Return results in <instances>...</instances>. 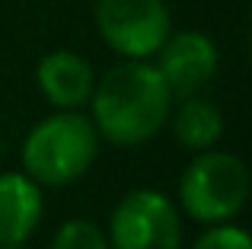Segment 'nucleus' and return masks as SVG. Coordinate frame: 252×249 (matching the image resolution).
I'll return each instance as SVG.
<instances>
[{
    "label": "nucleus",
    "mask_w": 252,
    "mask_h": 249,
    "mask_svg": "<svg viewBox=\"0 0 252 249\" xmlns=\"http://www.w3.org/2000/svg\"><path fill=\"white\" fill-rule=\"evenodd\" d=\"M109 249H182V211L160 188H131L109 214Z\"/></svg>",
    "instance_id": "nucleus-4"
},
{
    "label": "nucleus",
    "mask_w": 252,
    "mask_h": 249,
    "mask_svg": "<svg viewBox=\"0 0 252 249\" xmlns=\"http://www.w3.org/2000/svg\"><path fill=\"white\" fill-rule=\"evenodd\" d=\"M35 87L51 109H83L96 87V70L83 55L58 48L35 64Z\"/></svg>",
    "instance_id": "nucleus-7"
},
{
    "label": "nucleus",
    "mask_w": 252,
    "mask_h": 249,
    "mask_svg": "<svg viewBox=\"0 0 252 249\" xmlns=\"http://www.w3.org/2000/svg\"><path fill=\"white\" fill-rule=\"evenodd\" d=\"M96 32L125 61H150L172 32L166 0H96Z\"/></svg>",
    "instance_id": "nucleus-5"
},
{
    "label": "nucleus",
    "mask_w": 252,
    "mask_h": 249,
    "mask_svg": "<svg viewBox=\"0 0 252 249\" xmlns=\"http://www.w3.org/2000/svg\"><path fill=\"white\" fill-rule=\"evenodd\" d=\"M51 249H109V237L96 220L70 218L55 230Z\"/></svg>",
    "instance_id": "nucleus-10"
},
{
    "label": "nucleus",
    "mask_w": 252,
    "mask_h": 249,
    "mask_svg": "<svg viewBox=\"0 0 252 249\" xmlns=\"http://www.w3.org/2000/svg\"><path fill=\"white\" fill-rule=\"evenodd\" d=\"M249 166L230 150H198L179 176L176 205L195 224H227L246 208Z\"/></svg>",
    "instance_id": "nucleus-3"
},
{
    "label": "nucleus",
    "mask_w": 252,
    "mask_h": 249,
    "mask_svg": "<svg viewBox=\"0 0 252 249\" xmlns=\"http://www.w3.org/2000/svg\"><path fill=\"white\" fill-rule=\"evenodd\" d=\"M169 122H172L176 141L182 144L185 150H191V154L217 147L220 137H223V115H220V109H217L211 99L198 96V93L182 96V102L169 112Z\"/></svg>",
    "instance_id": "nucleus-9"
},
{
    "label": "nucleus",
    "mask_w": 252,
    "mask_h": 249,
    "mask_svg": "<svg viewBox=\"0 0 252 249\" xmlns=\"http://www.w3.org/2000/svg\"><path fill=\"white\" fill-rule=\"evenodd\" d=\"M45 218V192L23 169L0 173V246L26 243Z\"/></svg>",
    "instance_id": "nucleus-8"
},
{
    "label": "nucleus",
    "mask_w": 252,
    "mask_h": 249,
    "mask_svg": "<svg viewBox=\"0 0 252 249\" xmlns=\"http://www.w3.org/2000/svg\"><path fill=\"white\" fill-rule=\"evenodd\" d=\"M191 249H252V240L240 224L227 220V224L204 227V233H198Z\"/></svg>",
    "instance_id": "nucleus-11"
},
{
    "label": "nucleus",
    "mask_w": 252,
    "mask_h": 249,
    "mask_svg": "<svg viewBox=\"0 0 252 249\" xmlns=\"http://www.w3.org/2000/svg\"><path fill=\"white\" fill-rule=\"evenodd\" d=\"M99 156V131L80 109H55L23 137V173L38 186L61 188L83 179Z\"/></svg>",
    "instance_id": "nucleus-2"
},
{
    "label": "nucleus",
    "mask_w": 252,
    "mask_h": 249,
    "mask_svg": "<svg viewBox=\"0 0 252 249\" xmlns=\"http://www.w3.org/2000/svg\"><path fill=\"white\" fill-rule=\"evenodd\" d=\"M172 90L150 61H125L96 77L90 96V122L99 141L115 147H141L163 131L172 112Z\"/></svg>",
    "instance_id": "nucleus-1"
},
{
    "label": "nucleus",
    "mask_w": 252,
    "mask_h": 249,
    "mask_svg": "<svg viewBox=\"0 0 252 249\" xmlns=\"http://www.w3.org/2000/svg\"><path fill=\"white\" fill-rule=\"evenodd\" d=\"M157 70L163 74L172 96H191L201 87H208L217 74V45L198 29L169 32L166 42L157 51Z\"/></svg>",
    "instance_id": "nucleus-6"
},
{
    "label": "nucleus",
    "mask_w": 252,
    "mask_h": 249,
    "mask_svg": "<svg viewBox=\"0 0 252 249\" xmlns=\"http://www.w3.org/2000/svg\"><path fill=\"white\" fill-rule=\"evenodd\" d=\"M0 249H23V243H10V246H0Z\"/></svg>",
    "instance_id": "nucleus-12"
}]
</instances>
